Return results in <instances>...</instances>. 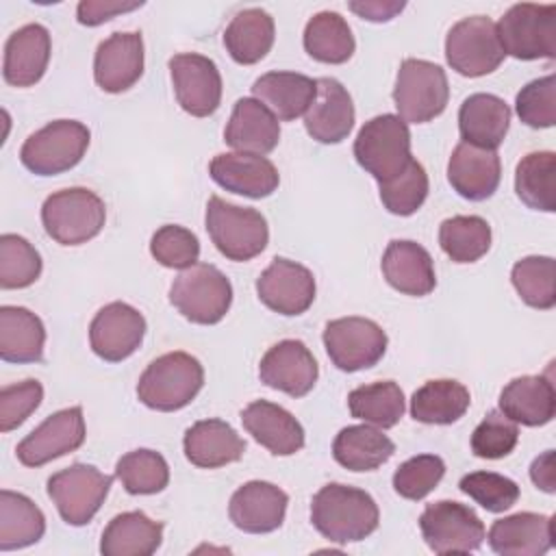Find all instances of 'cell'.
<instances>
[{
    "instance_id": "484cf974",
    "label": "cell",
    "mask_w": 556,
    "mask_h": 556,
    "mask_svg": "<svg viewBox=\"0 0 556 556\" xmlns=\"http://www.w3.org/2000/svg\"><path fill=\"white\" fill-rule=\"evenodd\" d=\"M241 424L265 450L276 456H291L304 447L302 424L282 406L254 400L241 410Z\"/></svg>"
},
{
    "instance_id": "e575fe53",
    "label": "cell",
    "mask_w": 556,
    "mask_h": 556,
    "mask_svg": "<svg viewBox=\"0 0 556 556\" xmlns=\"http://www.w3.org/2000/svg\"><path fill=\"white\" fill-rule=\"evenodd\" d=\"M276 37L274 17L263 9L239 11L224 30L226 52L239 65H254L271 50Z\"/></svg>"
},
{
    "instance_id": "ac0fdd59",
    "label": "cell",
    "mask_w": 556,
    "mask_h": 556,
    "mask_svg": "<svg viewBox=\"0 0 556 556\" xmlns=\"http://www.w3.org/2000/svg\"><path fill=\"white\" fill-rule=\"evenodd\" d=\"M317 376L319 367L313 352L298 339L278 341L258 363L261 382L291 397H304L311 393Z\"/></svg>"
},
{
    "instance_id": "836d02e7",
    "label": "cell",
    "mask_w": 556,
    "mask_h": 556,
    "mask_svg": "<svg viewBox=\"0 0 556 556\" xmlns=\"http://www.w3.org/2000/svg\"><path fill=\"white\" fill-rule=\"evenodd\" d=\"M43 321L24 306L0 308V358L4 363H39L43 358Z\"/></svg>"
},
{
    "instance_id": "d590c367",
    "label": "cell",
    "mask_w": 556,
    "mask_h": 556,
    "mask_svg": "<svg viewBox=\"0 0 556 556\" xmlns=\"http://www.w3.org/2000/svg\"><path fill=\"white\" fill-rule=\"evenodd\" d=\"M395 452V443L380 428L361 424L341 428L332 441L334 460L350 471H374Z\"/></svg>"
},
{
    "instance_id": "8fae6325",
    "label": "cell",
    "mask_w": 556,
    "mask_h": 556,
    "mask_svg": "<svg viewBox=\"0 0 556 556\" xmlns=\"http://www.w3.org/2000/svg\"><path fill=\"white\" fill-rule=\"evenodd\" d=\"M504 56L495 22L486 15L463 17L447 30L445 61L460 76H486L502 65Z\"/></svg>"
},
{
    "instance_id": "d6a6232c",
    "label": "cell",
    "mask_w": 556,
    "mask_h": 556,
    "mask_svg": "<svg viewBox=\"0 0 556 556\" xmlns=\"http://www.w3.org/2000/svg\"><path fill=\"white\" fill-rule=\"evenodd\" d=\"M163 523L141 510L115 515L100 539L104 556H150L161 547Z\"/></svg>"
},
{
    "instance_id": "f1b7e54d",
    "label": "cell",
    "mask_w": 556,
    "mask_h": 556,
    "mask_svg": "<svg viewBox=\"0 0 556 556\" xmlns=\"http://www.w3.org/2000/svg\"><path fill=\"white\" fill-rule=\"evenodd\" d=\"M500 410L521 426H545L556 415V389L549 374L513 378L500 393Z\"/></svg>"
},
{
    "instance_id": "f5cc1de1",
    "label": "cell",
    "mask_w": 556,
    "mask_h": 556,
    "mask_svg": "<svg viewBox=\"0 0 556 556\" xmlns=\"http://www.w3.org/2000/svg\"><path fill=\"white\" fill-rule=\"evenodd\" d=\"M43 387L39 380H22L0 389V430L11 432L22 426L41 404Z\"/></svg>"
},
{
    "instance_id": "7402d4cb",
    "label": "cell",
    "mask_w": 556,
    "mask_h": 556,
    "mask_svg": "<svg viewBox=\"0 0 556 556\" xmlns=\"http://www.w3.org/2000/svg\"><path fill=\"white\" fill-rule=\"evenodd\" d=\"M502 163L495 150H484L460 141L447 161V180L452 189L471 202H482L497 191Z\"/></svg>"
},
{
    "instance_id": "d4e9b609",
    "label": "cell",
    "mask_w": 556,
    "mask_h": 556,
    "mask_svg": "<svg viewBox=\"0 0 556 556\" xmlns=\"http://www.w3.org/2000/svg\"><path fill=\"white\" fill-rule=\"evenodd\" d=\"M486 539L502 556H541L554 545V517L515 513L493 521Z\"/></svg>"
},
{
    "instance_id": "ab89813d",
    "label": "cell",
    "mask_w": 556,
    "mask_h": 556,
    "mask_svg": "<svg viewBox=\"0 0 556 556\" xmlns=\"http://www.w3.org/2000/svg\"><path fill=\"white\" fill-rule=\"evenodd\" d=\"M517 198L534 211H556V154L552 150L526 154L515 169Z\"/></svg>"
},
{
    "instance_id": "f546056e",
    "label": "cell",
    "mask_w": 556,
    "mask_h": 556,
    "mask_svg": "<svg viewBox=\"0 0 556 556\" xmlns=\"http://www.w3.org/2000/svg\"><path fill=\"white\" fill-rule=\"evenodd\" d=\"M182 450L191 465L217 469L237 463L245 452V441L224 419H200L187 428Z\"/></svg>"
},
{
    "instance_id": "4316f807",
    "label": "cell",
    "mask_w": 556,
    "mask_h": 556,
    "mask_svg": "<svg viewBox=\"0 0 556 556\" xmlns=\"http://www.w3.org/2000/svg\"><path fill=\"white\" fill-rule=\"evenodd\" d=\"M384 280L404 295H428L437 287L430 252L417 241L393 239L380 261Z\"/></svg>"
},
{
    "instance_id": "e0dca14e",
    "label": "cell",
    "mask_w": 556,
    "mask_h": 556,
    "mask_svg": "<svg viewBox=\"0 0 556 556\" xmlns=\"http://www.w3.org/2000/svg\"><path fill=\"white\" fill-rule=\"evenodd\" d=\"M258 300L274 313L293 317L308 311L315 300L313 271L295 261L276 256L256 280Z\"/></svg>"
},
{
    "instance_id": "f6af8a7d",
    "label": "cell",
    "mask_w": 556,
    "mask_h": 556,
    "mask_svg": "<svg viewBox=\"0 0 556 556\" xmlns=\"http://www.w3.org/2000/svg\"><path fill=\"white\" fill-rule=\"evenodd\" d=\"M41 256L35 245L13 232L0 237V287L26 289L41 276Z\"/></svg>"
},
{
    "instance_id": "9f6ffc18",
    "label": "cell",
    "mask_w": 556,
    "mask_h": 556,
    "mask_svg": "<svg viewBox=\"0 0 556 556\" xmlns=\"http://www.w3.org/2000/svg\"><path fill=\"white\" fill-rule=\"evenodd\" d=\"M530 478L536 489L545 493H556V469H554V450L543 452L530 465Z\"/></svg>"
},
{
    "instance_id": "277c9868",
    "label": "cell",
    "mask_w": 556,
    "mask_h": 556,
    "mask_svg": "<svg viewBox=\"0 0 556 556\" xmlns=\"http://www.w3.org/2000/svg\"><path fill=\"white\" fill-rule=\"evenodd\" d=\"M106 219V206L98 193L85 187L54 191L41 206V224L56 243L80 245L98 237Z\"/></svg>"
},
{
    "instance_id": "30bf717a",
    "label": "cell",
    "mask_w": 556,
    "mask_h": 556,
    "mask_svg": "<svg viewBox=\"0 0 556 556\" xmlns=\"http://www.w3.org/2000/svg\"><path fill=\"white\" fill-rule=\"evenodd\" d=\"M113 476L87 463H74L48 478L46 491L61 519L70 526H85L104 504Z\"/></svg>"
},
{
    "instance_id": "1f68e13d",
    "label": "cell",
    "mask_w": 556,
    "mask_h": 556,
    "mask_svg": "<svg viewBox=\"0 0 556 556\" xmlns=\"http://www.w3.org/2000/svg\"><path fill=\"white\" fill-rule=\"evenodd\" d=\"M252 96L265 104L276 119L291 122L308 111L317 96V80L298 72H267L252 85Z\"/></svg>"
},
{
    "instance_id": "4fadbf2b",
    "label": "cell",
    "mask_w": 556,
    "mask_h": 556,
    "mask_svg": "<svg viewBox=\"0 0 556 556\" xmlns=\"http://www.w3.org/2000/svg\"><path fill=\"white\" fill-rule=\"evenodd\" d=\"M387 332L367 317H339L324 328V348L341 371L374 367L387 352Z\"/></svg>"
},
{
    "instance_id": "ffe728a7",
    "label": "cell",
    "mask_w": 556,
    "mask_h": 556,
    "mask_svg": "<svg viewBox=\"0 0 556 556\" xmlns=\"http://www.w3.org/2000/svg\"><path fill=\"white\" fill-rule=\"evenodd\" d=\"M143 74L141 33H113L98 43L93 56L96 85L106 93L130 89Z\"/></svg>"
},
{
    "instance_id": "bcb514c9",
    "label": "cell",
    "mask_w": 556,
    "mask_h": 556,
    "mask_svg": "<svg viewBox=\"0 0 556 556\" xmlns=\"http://www.w3.org/2000/svg\"><path fill=\"white\" fill-rule=\"evenodd\" d=\"M380 200L393 215L408 217L421 208L428 198V174L419 161H410L402 174L380 182Z\"/></svg>"
},
{
    "instance_id": "db71d44e",
    "label": "cell",
    "mask_w": 556,
    "mask_h": 556,
    "mask_svg": "<svg viewBox=\"0 0 556 556\" xmlns=\"http://www.w3.org/2000/svg\"><path fill=\"white\" fill-rule=\"evenodd\" d=\"M143 7V2H111V0H83L76 7V20L83 26H100L115 15Z\"/></svg>"
},
{
    "instance_id": "7bdbcfd3",
    "label": "cell",
    "mask_w": 556,
    "mask_h": 556,
    "mask_svg": "<svg viewBox=\"0 0 556 556\" xmlns=\"http://www.w3.org/2000/svg\"><path fill=\"white\" fill-rule=\"evenodd\" d=\"M115 478L130 495H154L169 484V467L163 454L141 447L117 460Z\"/></svg>"
},
{
    "instance_id": "f907efd6",
    "label": "cell",
    "mask_w": 556,
    "mask_h": 556,
    "mask_svg": "<svg viewBox=\"0 0 556 556\" xmlns=\"http://www.w3.org/2000/svg\"><path fill=\"white\" fill-rule=\"evenodd\" d=\"M519 119L530 128H552L556 124V78L547 74L530 80L515 98Z\"/></svg>"
},
{
    "instance_id": "5bb4252c",
    "label": "cell",
    "mask_w": 556,
    "mask_h": 556,
    "mask_svg": "<svg viewBox=\"0 0 556 556\" xmlns=\"http://www.w3.org/2000/svg\"><path fill=\"white\" fill-rule=\"evenodd\" d=\"M169 76L176 100L193 117H208L222 102V76L217 65L198 52H180L169 59Z\"/></svg>"
},
{
    "instance_id": "6da1fadb",
    "label": "cell",
    "mask_w": 556,
    "mask_h": 556,
    "mask_svg": "<svg viewBox=\"0 0 556 556\" xmlns=\"http://www.w3.org/2000/svg\"><path fill=\"white\" fill-rule=\"evenodd\" d=\"M311 521L315 530L332 543H356L378 528L380 513L367 491L330 482L313 495Z\"/></svg>"
},
{
    "instance_id": "4dcf8cb0",
    "label": "cell",
    "mask_w": 556,
    "mask_h": 556,
    "mask_svg": "<svg viewBox=\"0 0 556 556\" xmlns=\"http://www.w3.org/2000/svg\"><path fill=\"white\" fill-rule=\"evenodd\" d=\"M510 126L508 104L493 93H471L458 109L460 139L469 146L495 150Z\"/></svg>"
},
{
    "instance_id": "60d3db41",
    "label": "cell",
    "mask_w": 556,
    "mask_h": 556,
    "mask_svg": "<svg viewBox=\"0 0 556 556\" xmlns=\"http://www.w3.org/2000/svg\"><path fill=\"white\" fill-rule=\"evenodd\" d=\"M348 408L354 419H361L376 428H393L406 408L404 391L393 380H380L356 387L348 395Z\"/></svg>"
},
{
    "instance_id": "7dc6e473",
    "label": "cell",
    "mask_w": 556,
    "mask_h": 556,
    "mask_svg": "<svg viewBox=\"0 0 556 556\" xmlns=\"http://www.w3.org/2000/svg\"><path fill=\"white\" fill-rule=\"evenodd\" d=\"M445 473V463L437 454H417L404 460L393 473V489L400 497L419 502L437 489Z\"/></svg>"
},
{
    "instance_id": "11a10c76",
    "label": "cell",
    "mask_w": 556,
    "mask_h": 556,
    "mask_svg": "<svg viewBox=\"0 0 556 556\" xmlns=\"http://www.w3.org/2000/svg\"><path fill=\"white\" fill-rule=\"evenodd\" d=\"M350 11H354L358 17L367 22H389L393 20L406 4L397 0H354L348 4Z\"/></svg>"
},
{
    "instance_id": "3957f363",
    "label": "cell",
    "mask_w": 556,
    "mask_h": 556,
    "mask_svg": "<svg viewBox=\"0 0 556 556\" xmlns=\"http://www.w3.org/2000/svg\"><path fill=\"white\" fill-rule=\"evenodd\" d=\"M354 156L378 185L395 178L413 161L408 124L393 113L371 117L354 139Z\"/></svg>"
},
{
    "instance_id": "681fc988",
    "label": "cell",
    "mask_w": 556,
    "mask_h": 556,
    "mask_svg": "<svg viewBox=\"0 0 556 556\" xmlns=\"http://www.w3.org/2000/svg\"><path fill=\"white\" fill-rule=\"evenodd\" d=\"M150 254L163 267L187 269L198 263L200 241L189 228L178 224H165L152 235Z\"/></svg>"
},
{
    "instance_id": "7c38bea8",
    "label": "cell",
    "mask_w": 556,
    "mask_h": 556,
    "mask_svg": "<svg viewBox=\"0 0 556 556\" xmlns=\"http://www.w3.org/2000/svg\"><path fill=\"white\" fill-rule=\"evenodd\" d=\"M419 530L434 554H467L478 549L486 536L476 510L454 500L428 504L419 517Z\"/></svg>"
},
{
    "instance_id": "603a6c76",
    "label": "cell",
    "mask_w": 556,
    "mask_h": 556,
    "mask_svg": "<svg viewBox=\"0 0 556 556\" xmlns=\"http://www.w3.org/2000/svg\"><path fill=\"white\" fill-rule=\"evenodd\" d=\"M306 132L319 143H341L354 128V104L337 78H317V96L304 113Z\"/></svg>"
},
{
    "instance_id": "5b68a950",
    "label": "cell",
    "mask_w": 556,
    "mask_h": 556,
    "mask_svg": "<svg viewBox=\"0 0 556 556\" xmlns=\"http://www.w3.org/2000/svg\"><path fill=\"white\" fill-rule=\"evenodd\" d=\"M204 219L211 241L230 261H250L267 248V219L256 208L237 206L219 195H211Z\"/></svg>"
},
{
    "instance_id": "d6986e66",
    "label": "cell",
    "mask_w": 556,
    "mask_h": 556,
    "mask_svg": "<svg viewBox=\"0 0 556 556\" xmlns=\"http://www.w3.org/2000/svg\"><path fill=\"white\" fill-rule=\"evenodd\" d=\"M289 495L265 480H250L241 484L228 504V515L235 528L248 534H267L282 526Z\"/></svg>"
},
{
    "instance_id": "ba28073f",
    "label": "cell",
    "mask_w": 556,
    "mask_h": 556,
    "mask_svg": "<svg viewBox=\"0 0 556 556\" xmlns=\"http://www.w3.org/2000/svg\"><path fill=\"white\" fill-rule=\"evenodd\" d=\"M89 139V128L83 122L54 119L22 143L20 161L37 176H56L83 161Z\"/></svg>"
},
{
    "instance_id": "8992f818",
    "label": "cell",
    "mask_w": 556,
    "mask_h": 556,
    "mask_svg": "<svg viewBox=\"0 0 556 556\" xmlns=\"http://www.w3.org/2000/svg\"><path fill=\"white\" fill-rule=\"evenodd\" d=\"M169 302L185 319L213 326L226 317L232 304V285L215 265L195 263L174 278Z\"/></svg>"
},
{
    "instance_id": "8d00e7d4",
    "label": "cell",
    "mask_w": 556,
    "mask_h": 556,
    "mask_svg": "<svg viewBox=\"0 0 556 556\" xmlns=\"http://www.w3.org/2000/svg\"><path fill=\"white\" fill-rule=\"evenodd\" d=\"M471 404L469 389L450 378L428 380L410 397V417L419 424L447 426L458 421Z\"/></svg>"
},
{
    "instance_id": "2e32d148",
    "label": "cell",
    "mask_w": 556,
    "mask_h": 556,
    "mask_svg": "<svg viewBox=\"0 0 556 556\" xmlns=\"http://www.w3.org/2000/svg\"><path fill=\"white\" fill-rule=\"evenodd\" d=\"M143 337L146 319L126 302H111L102 306L89 324L91 350L106 363H119L135 354Z\"/></svg>"
},
{
    "instance_id": "cb8c5ba5",
    "label": "cell",
    "mask_w": 556,
    "mask_h": 556,
    "mask_svg": "<svg viewBox=\"0 0 556 556\" xmlns=\"http://www.w3.org/2000/svg\"><path fill=\"white\" fill-rule=\"evenodd\" d=\"M52 52L50 33L41 24H26L4 43L2 76L13 87H33L48 70Z\"/></svg>"
},
{
    "instance_id": "c3c4849f",
    "label": "cell",
    "mask_w": 556,
    "mask_h": 556,
    "mask_svg": "<svg viewBox=\"0 0 556 556\" xmlns=\"http://www.w3.org/2000/svg\"><path fill=\"white\" fill-rule=\"evenodd\" d=\"M458 489L489 513H504L519 500L517 482L495 471H471L460 478Z\"/></svg>"
},
{
    "instance_id": "f35d334b",
    "label": "cell",
    "mask_w": 556,
    "mask_h": 556,
    "mask_svg": "<svg viewBox=\"0 0 556 556\" xmlns=\"http://www.w3.org/2000/svg\"><path fill=\"white\" fill-rule=\"evenodd\" d=\"M304 50L311 59L328 65H341L352 59L356 41L345 22L337 11H321L306 22Z\"/></svg>"
},
{
    "instance_id": "816d5d0a",
    "label": "cell",
    "mask_w": 556,
    "mask_h": 556,
    "mask_svg": "<svg viewBox=\"0 0 556 556\" xmlns=\"http://www.w3.org/2000/svg\"><path fill=\"white\" fill-rule=\"evenodd\" d=\"M519 441V428L502 410H491L471 434V452L478 458L497 460L508 456Z\"/></svg>"
},
{
    "instance_id": "52a82bcc",
    "label": "cell",
    "mask_w": 556,
    "mask_h": 556,
    "mask_svg": "<svg viewBox=\"0 0 556 556\" xmlns=\"http://www.w3.org/2000/svg\"><path fill=\"white\" fill-rule=\"evenodd\" d=\"M450 100L445 70L426 59H404L397 70L393 102L406 124H426L439 117Z\"/></svg>"
},
{
    "instance_id": "b9f144b4",
    "label": "cell",
    "mask_w": 556,
    "mask_h": 556,
    "mask_svg": "<svg viewBox=\"0 0 556 556\" xmlns=\"http://www.w3.org/2000/svg\"><path fill=\"white\" fill-rule=\"evenodd\" d=\"M439 245L454 263H476L491 248V226L480 215H454L439 226Z\"/></svg>"
},
{
    "instance_id": "9c48e42d",
    "label": "cell",
    "mask_w": 556,
    "mask_h": 556,
    "mask_svg": "<svg viewBox=\"0 0 556 556\" xmlns=\"http://www.w3.org/2000/svg\"><path fill=\"white\" fill-rule=\"evenodd\" d=\"M495 28L504 54L521 61L556 56V4H513Z\"/></svg>"
},
{
    "instance_id": "74e56055",
    "label": "cell",
    "mask_w": 556,
    "mask_h": 556,
    "mask_svg": "<svg viewBox=\"0 0 556 556\" xmlns=\"http://www.w3.org/2000/svg\"><path fill=\"white\" fill-rule=\"evenodd\" d=\"M46 532V517L41 508L9 489L0 491V549H22L37 543Z\"/></svg>"
},
{
    "instance_id": "44dd1931",
    "label": "cell",
    "mask_w": 556,
    "mask_h": 556,
    "mask_svg": "<svg viewBox=\"0 0 556 556\" xmlns=\"http://www.w3.org/2000/svg\"><path fill=\"white\" fill-rule=\"evenodd\" d=\"M211 178L226 191L261 200L271 195L280 185L276 165L261 154L224 152L208 163Z\"/></svg>"
},
{
    "instance_id": "9a60e30c",
    "label": "cell",
    "mask_w": 556,
    "mask_h": 556,
    "mask_svg": "<svg viewBox=\"0 0 556 556\" xmlns=\"http://www.w3.org/2000/svg\"><path fill=\"white\" fill-rule=\"evenodd\" d=\"M87 428L80 406H70L46 417L15 447L17 460L26 467H41L85 443Z\"/></svg>"
},
{
    "instance_id": "ee69618b",
    "label": "cell",
    "mask_w": 556,
    "mask_h": 556,
    "mask_svg": "<svg viewBox=\"0 0 556 556\" xmlns=\"http://www.w3.org/2000/svg\"><path fill=\"white\" fill-rule=\"evenodd\" d=\"M513 287L519 298L539 311H549L556 304V265L552 256H526L513 265Z\"/></svg>"
},
{
    "instance_id": "7a4b0ae2",
    "label": "cell",
    "mask_w": 556,
    "mask_h": 556,
    "mask_svg": "<svg viewBox=\"0 0 556 556\" xmlns=\"http://www.w3.org/2000/svg\"><path fill=\"white\" fill-rule=\"evenodd\" d=\"M204 384L200 361L187 352H167L154 358L137 382V397L152 410L172 413L193 402Z\"/></svg>"
},
{
    "instance_id": "83f0119b",
    "label": "cell",
    "mask_w": 556,
    "mask_h": 556,
    "mask_svg": "<svg viewBox=\"0 0 556 556\" xmlns=\"http://www.w3.org/2000/svg\"><path fill=\"white\" fill-rule=\"evenodd\" d=\"M224 141L237 152L269 154L280 141V124L276 115L256 98L235 102L230 119L224 128Z\"/></svg>"
}]
</instances>
